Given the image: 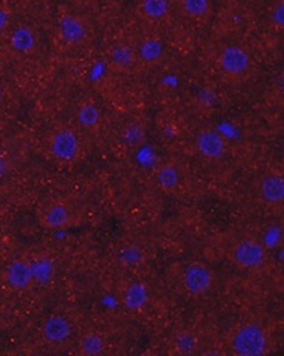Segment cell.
<instances>
[{
  "label": "cell",
  "instance_id": "cell-14",
  "mask_svg": "<svg viewBox=\"0 0 284 356\" xmlns=\"http://www.w3.org/2000/svg\"><path fill=\"white\" fill-rule=\"evenodd\" d=\"M149 300V289L144 282H132L123 293V305L129 312H142Z\"/></svg>",
  "mask_w": 284,
  "mask_h": 356
},
{
  "label": "cell",
  "instance_id": "cell-8",
  "mask_svg": "<svg viewBox=\"0 0 284 356\" xmlns=\"http://www.w3.org/2000/svg\"><path fill=\"white\" fill-rule=\"evenodd\" d=\"M196 148L207 161H219L227 153V142L216 129H202L196 137Z\"/></svg>",
  "mask_w": 284,
  "mask_h": 356
},
{
  "label": "cell",
  "instance_id": "cell-18",
  "mask_svg": "<svg viewBox=\"0 0 284 356\" xmlns=\"http://www.w3.org/2000/svg\"><path fill=\"white\" fill-rule=\"evenodd\" d=\"M76 120L84 129H97L101 123V111L94 102H83L76 109Z\"/></svg>",
  "mask_w": 284,
  "mask_h": 356
},
{
  "label": "cell",
  "instance_id": "cell-2",
  "mask_svg": "<svg viewBox=\"0 0 284 356\" xmlns=\"http://www.w3.org/2000/svg\"><path fill=\"white\" fill-rule=\"evenodd\" d=\"M267 259L266 246L258 238H242L230 250V260L241 271H253Z\"/></svg>",
  "mask_w": 284,
  "mask_h": 356
},
{
  "label": "cell",
  "instance_id": "cell-3",
  "mask_svg": "<svg viewBox=\"0 0 284 356\" xmlns=\"http://www.w3.org/2000/svg\"><path fill=\"white\" fill-rule=\"evenodd\" d=\"M49 153L58 162H75L81 154V138L74 129L58 128L49 137Z\"/></svg>",
  "mask_w": 284,
  "mask_h": 356
},
{
  "label": "cell",
  "instance_id": "cell-25",
  "mask_svg": "<svg viewBox=\"0 0 284 356\" xmlns=\"http://www.w3.org/2000/svg\"><path fill=\"white\" fill-rule=\"evenodd\" d=\"M126 136L131 142H138L144 136V131L140 127H137V124H132V127L128 128Z\"/></svg>",
  "mask_w": 284,
  "mask_h": 356
},
{
  "label": "cell",
  "instance_id": "cell-15",
  "mask_svg": "<svg viewBox=\"0 0 284 356\" xmlns=\"http://www.w3.org/2000/svg\"><path fill=\"white\" fill-rule=\"evenodd\" d=\"M135 54H137V59H140L142 63L148 65H154L162 61V58L165 55V44L160 38H156V36L144 38L143 41L138 44Z\"/></svg>",
  "mask_w": 284,
  "mask_h": 356
},
{
  "label": "cell",
  "instance_id": "cell-17",
  "mask_svg": "<svg viewBox=\"0 0 284 356\" xmlns=\"http://www.w3.org/2000/svg\"><path fill=\"white\" fill-rule=\"evenodd\" d=\"M33 277H35V285H49L55 275V263L50 257L39 255L30 259Z\"/></svg>",
  "mask_w": 284,
  "mask_h": 356
},
{
  "label": "cell",
  "instance_id": "cell-13",
  "mask_svg": "<svg viewBox=\"0 0 284 356\" xmlns=\"http://www.w3.org/2000/svg\"><path fill=\"white\" fill-rule=\"evenodd\" d=\"M156 182L162 192L176 193L182 182V171L173 162L163 163L156 171Z\"/></svg>",
  "mask_w": 284,
  "mask_h": 356
},
{
  "label": "cell",
  "instance_id": "cell-4",
  "mask_svg": "<svg viewBox=\"0 0 284 356\" xmlns=\"http://www.w3.org/2000/svg\"><path fill=\"white\" fill-rule=\"evenodd\" d=\"M217 65H219L224 76L230 78V80H240L249 74L250 65H252V56L242 45H227L217 58Z\"/></svg>",
  "mask_w": 284,
  "mask_h": 356
},
{
  "label": "cell",
  "instance_id": "cell-12",
  "mask_svg": "<svg viewBox=\"0 0 284 356\" xmlns=\"http://www.w3.org/2000/svg\"><path fill=\"white\" fill-rule=\"evenodd\" d=\"M260 196L269 206H278L284 200V177L281 173H267L260 181Z\"/></svg>",
  "mask_w": 284,
  "mask_h": 356
},
{
  "label": "cell",
  "instance_id": "cell-10",
  "mask_svg": "<svg viewBox=\"0 0 284 356\" xmlns=\"http://www.w3.org/2000/svg\"><path fill=\"white\" fill-rule=\"evenodd\" d=\"M58 33L65 44L78 45L87 38V25L84 24L81 17L64 15L58 21Z\"/></svg>",
  "mask_w": 284,
  "mask_h": 356
},
{
  "label": "cell",
  "instance_id": "cell-5",
  "mask_svg": "<svg viewBox=\"0 0 284 356\" xmlns=\"http://www.w3.org/2000/svg\"><path fill=\"white\" fill-rule=\"evenodd\" d=\"M215 283L213 269L202 261H193L185 266L182 274V285L191 296L207 294Z\"/></svg>",
  "mask_w": 284,
  "mask_h": 356
},
{
  "label": "cell",
  "instance_id": "cell-16",
  "mask_svg": "<svg viewBox=\"0 0 284 356\" xmlns=\"http://www.w3.org/2000/svg\"><path fill=\"white\" fill-rule=\"evenodd\" d=\"M109 61L114 65V69L120 72H128L134 69L137 63V54L131 45L124 42L114 44L109 50Z\"/></svg>",
  "mask_w": 284,
  "mask_h": 356
},
{
  "label": "cell",
  "instance_id": "cell-9",
  "mask_svg": "<svg viewBox=\"0 0 284 356\" xmlns=\"http://www.w3.org/2000/svg\"><path fill=\"white\" fill-rule=\"evenodd\" d=\"M37 45L36 31L30 25L19 24L8 33V47L17 56H26L35 51Z\"/></svg>",
  "mask_w": 284,
  "mask_h": 356
},
{
  "label": "cell",
  "instance_id": "cell-21",
  "mask_svg": "<svg viewBox=\"0 0 284 356\" xmlns=\"http://www.w3.org/2000/svg\"><path fill=\"white\" fill-rule=\"evenodd\" d=\"M182 10L185 16L201 21L210 15L211 0H182Z\"/></svg>",
  "mask_w": 284,
  "mask_h": 356
},
{
  "label": "cell",
  "instance_id": "cell-7",
  "mask_svg": "<svg viewBox=\"0 0 284 356\" xmlns=\"http://www.w3.org/2000/svg\"><path fill=\"white\" fill-rule=\"evenodd\" d=\"M74 220V213L62 201H47L37 209V221L44 229L58 230L67 227Z\"/></svg>",
  "mask_w": 284,
  "mask_h": 356
},
{
  "label": "cell",
  "instance_id": "cell-22",
  "mask_svg": "<svg viewBox=\"0 0 284 356\" xmlns=\"http://www.w3.org/2000/svg\"><path fill=\"white\" fill-rule=\"evenodd\" d=\"M176 346L181 353H191L196 348V338L188 333H183L182 336H179Z\"/></svg>",
  "mask_w": 284,
  "mask_h": 356
},
{
  "label": "cell",
  "instance_id": "cell-26",
  "mask_svg": "<svg viewBox=\"0 0 284 356\" xmlns=\"http://www.w3.org/2000/svg\"><path fill=\"white\" fill-rule=\"evenodd\" d=\"M3 97H5V92H3V86H2V83H0V104H2V102H3Z\"/></svg>",
  "mask_w": 284,
  "mask_h": 356
},
{
  "label": "cell",
  "instance_id": "cell-20",
  "mask_svg": "<svg viewBox=\"0 0 284 356\" xmlns=\"http://www.w3.org/2000/svg\"><path fill=\"white\" fill-rule=\"evenodd\" d=\"M138 10L144 19L151 22H158L168 16L169 2L168 0H142Z\"/></svg>",
  "mask_w": 284,
  "mask_h": 356
},
{
  "label": "cell",
  "instance_id": "cell-23",
  "mask_svg": "<svg viewBox=\"0 0 284 356\" xmlns=\"http://www.w3.org/2000/svg\"><path fill=\"white\" fill-rule=\"evenodd\" d=\"M11 24V13L10 10L6 8V6L0 5V36L3 35V33L8 30Z\"/></svg>",
  "mask_w": 284,
  "mask_h": 356
},
{
  "label": "cell",
  "instance_id": "cell-6",
  "mask_svg": "<svg viewBox=\"0 0 284 356\" xmlns=\"http://www.w3.org/2000/svg\"><path fill=\"white\" fill-rule=\"evenodd\" d=\"M3 282L12 293H25L35 285V277H33V269L30 259L25 257H17L11 260L5 268Z\"/></svg>",
  "mask_w": 284,
  "mask_h": 356
},
{
  "label": "cell",
  "instance_id": "cell-24",
  "mask_svg": "<svg viewBox=\"0 0 284 356\" xmlns=\"http://www.w3.org/2000/svg\"><path fill=\"white\" fill-rule=\"evenodd\" d=\"M272 21L276 27H283L284 25V3L283 2L275 5V8L272 11Z\"/></svg>",
  "mask_w": 284,
  "mask_h": 356
},
{
  "label": "cell",
  "instance_id": "cell-1",
  "mask_svg": "<svg viewBox=\"0 0 284 356\" xmlns=\"http://www.w3.org/2000/svg\"><path fill=\"white\" fill-rule=\"evenodd\" d=\"M230 344L237 356H261L267 352V333L260 324L247 322L235 330Z\"/></svg>",
  "mask_w": 284,
  "mask_h": 356
},
{
  "label": "cell",
  "instance_id": "cell-11",
  "mask_svg": "<svg viewBox=\"0 0 284 356\" xmlns=\"http://www.w3.org/2000/svg\"><path fill=\"white\" fill-rule=\"evenodd\" d=\"M70 333H72V325L69 319L59 314L49 316L41 325V334L44 341L53 346L62 344V342L67 341L70 338Z\"/></svg>",
  "mask_w": 284,
  "mask_h": 356
},
{
  "label": "cell",
  "instance_id": "cell-19",
  "mask_svg": "<svg viewBox=\"0 0 284 356\" xmlns=\"http://www.w3.org/2000/svg\"><path fill=\"white\" fill-rule=\"evenodd\" d=\"M78 350L84 356H97L106 350V339L100 332H87L81 336Z\"/></svg>",
  "mask_w": 284,
  "mask_h": 356
}]
</instances>
